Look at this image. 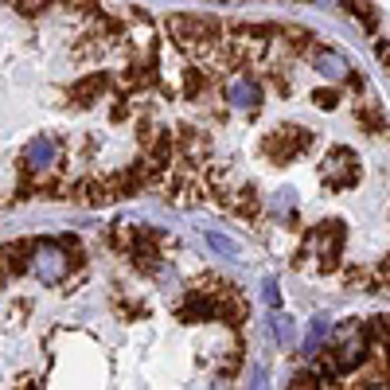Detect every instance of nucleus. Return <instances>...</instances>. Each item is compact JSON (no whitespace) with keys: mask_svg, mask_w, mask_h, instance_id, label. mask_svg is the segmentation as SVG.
Wrapping results in <instances>:
<instances>
[{"mask_svg":"<svg viewBox=\"0 0 390 390\" xmlns=\"http://www.w3.org/2000/svg\"><path fill=\"white\" fill-rule=\"evenodd\" d=\"M161 90L164 203L238 222L308 285L386 293V106L344 43L293 20L172 12Z\"/></svg>","mask_w":390,"mask_h":390,"instance_id":"1","label":"nucleus"},{"mask_svg":"<svg viewBox=\"0 0 390 390\" xmlns=\"http://www.w3.org/2000/svg\"><path fill=\"white\" fill-rule=\"evenodd\" d=\"M250 301L168 230L0 246V386H230Z\"/></svg>","mask_w":390,"mask_h":390,"instance_id":"2","label":"nucleus"},{"mask_svg":"<svg viewBox=\"0 0 390 390\" xmlns=\"http://www.w3.org/2000/svg\"><path fill=\"white\" fill-rule=\"evenodd\" d=\"M168 156L161 24L118 0H0V211L110 207Z\"/></svg>","mask_w":390,"mask_h":390,"instance_id":"3","label":"nucleus"},{"mask_svg":"<svg viewBox=\"0 0 390 390\" xmlns=\"http://www.w3.org/2000/svg\"><path fill=\"white\" fill-rule=\"evenodd\" d=\"M222 4H246V0H222ZM293 4H316V8H339L348 16H359V24L367 27L371 35H379L382 27V4L379 0H293Z\"/></svg>","mask_w":390,"mask_h":390,"instance_id":"4","label":"nucleus"}]
</instances>
